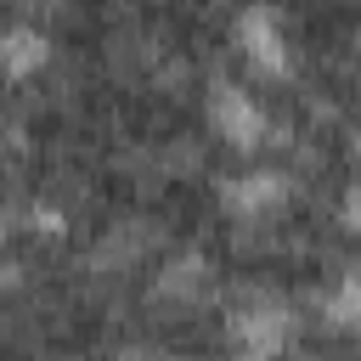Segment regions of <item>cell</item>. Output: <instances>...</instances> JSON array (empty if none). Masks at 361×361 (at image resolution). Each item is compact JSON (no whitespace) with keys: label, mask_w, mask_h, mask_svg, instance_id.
<instances>
[{"label":"cell","mask_w":361,"mask_h":361,"mask_svg":"<svg viewBox=\"0 0 361 361\" xmlns=\"http://www.w3.org/2000/svg\"><path fill=\"white\" fill-rule=\"evenodd\" d=\"M231 39H237V51L254 73H265V79L288 73V34H282V17L271 6H243L237 23H231Z\"/></svg>","instance_id":"cell-3"},{"label":"cell","mask_w":361,"mask_h":361,"mask_svg":"<svg viewBox=\"0 0 361 361\" xmlns=\"http://www.w3.org/2000/svg\"><path fill=\"white\" fill-rule=\"evenodd\" d=\"M45 56H51V45H45V28H11L6 34V73L11 79H28L34 68H45Z\"/></svg>","instance_id":"cell-5"},{"label":"cell","mask_w":361,"mask_h":361,"mask_svg":"<svg viewBox=\"0 0 361 361\" xmlns=\"http://www.w3.org/2000/svg\"><path fill=\"white\" fill-rule=\"evenodd\" d=\"M203 113H209V130L226 141V147H237V152H254L265 135H271V118H265V107L243 90V85H226V79H214L209 85V102H203Z\"/></svg>","instance_id":"cell-1"},{"label":"cell","mask_w":361,"mask_h":361,"mask_svg":"<svg viewBox=\"0 0 361 361\" xmlns=\"http://www.w3.org/2000/svg\"><path fill=\"white\" fill-rule=\"evenodd\" d=\"M226 344L237 361H276L288 344V310L276 299H254L243 310H231L226 322Z\"/></svg>","instance_id":"cell-2"},{"label":"cell","mask_w":361,"mask_h":361,"mask_svg":"<svg viewBox=\"0 0 361 361\" xmlns=\"http://www.w3.org/2000/svg\"><path fill=\"white\" fill-rule=\"evenodd\" d=\"M338 220H344L350 231H361V175L350 180V192H344V203H338Z\"/></svg>","instance_id":"cell-8"},{"label":"cell","mask_w":361,"mask_h":361,"mask_svg":"<svg viewBox=\"0 0 361 361\" xmlns=\"http://www.w3.org/2000/svg\"><path fill=\"white\" fill-rule=\"evenodd\" d=\"M282 203H288V175L282 169H248V175L220 180V209H231L248 226L254 220H271Z\"/></svg>","instance_id":"cell-4"},{"label":"cell","mask_w":361,"mask_h":361,"mask_svg":"<svg viewBox=\"0 0 361 361\" xmlns=\"http://www.w3.org/2000/svg\"><path fill=\"white\" fill-rule=\"evenodd\" d=\"M203 288H209V265H203L197 254H186V259H175V265H164V271H158V288H152V293H158V299H180V305H186V299H197Z\"/></svg>","instance_id":"cell-6"},{"label":"cell","mask_w":361,"mask_h":361,"mask_svg":"<svg viewBox=\"0 0 361 361\" xmlns=\"http://www.w3.org/2000/svg\"><path fill=\"white\" fill-rule=\"evenodd\" d=\"M322 316H327V327H344V333H361V276H344L333 293H327V305H322Z\"/></svg>","instance_id":"cell-7"}]
</instances>
